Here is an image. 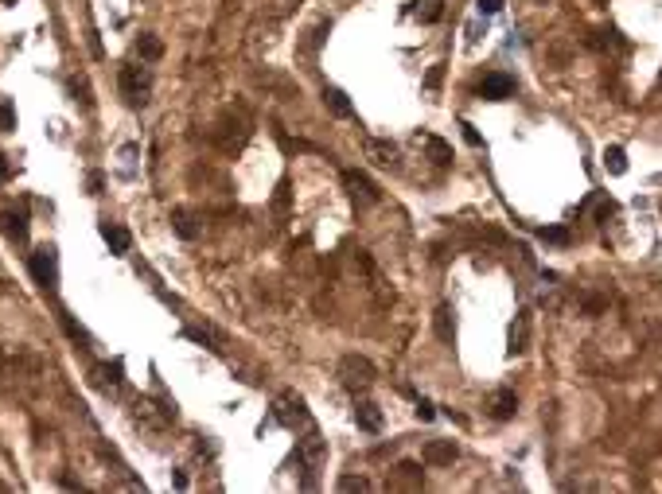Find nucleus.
<instances>
[{
    "mask_svg": "<svg viewBox=\"0 0 662 494\" xmlns=\"http://www.w3.org/2000/svg\"><path fill=\"white\" fill-rule=\"evenodd\" d=\"M366 156L382 168H397V145L394 140H366Z\"/></svg>",
    "mask_w": 662,
    "mask_h": 494,
    "instance_id": "nucleus-8",
    "label": "nucleus"
},
{
    "mask_svg": "<svg viewBox=\"0 0 662 494\" xmlns=\"http://www.w3.org/2000/svg\"><path fill=\"white\" fill-rule=\"evenodd\" d=\"M425 148H429L433 164H440V168L452 164V145H448V140H440V136H425Z\"/></svg>",
    "mask_w": 662,
    "mask_h": 494,
    "instance_id": "nucleus-15",
    "label": "nucleus"
},
{
    "mask_svg": "<svg viewBox=\"0 0 662 494\" xmlns=\"http://www.w3.org/2000/svg\"><path fill=\"white\" fill-rule=\"evenodd\" d=\"M324 106L335 113V117H351L355 109H351V101H347V94L343 90H324Z\"/></svg>",
    "mask_w": 662,
    "mask_h": 494,
    "instance_id": "nucleus-16",
    "label": "nucleus"
},
{
    "mask_svg": "<svg viewBox=\"0 0 662 494\" xmlns=\"http://www.w3.org/2000/svg\"><path fill=\"white\" fill-rule=\"evenodd\" d=\"M355 421H359L362 432H382V412H378V405H370V401H359V405H355Z\"/></svg>",
    "mask_w": 662,
    "mask_h": 494,
    "instance_id": "nucleus-10",
    "label": "nucleus"
},
{
    "mask_svg": "<svg viewBox=\"0 0 662 494\" xmlns=\"http://www.w3.org/2000/svg\"><path fill=\"white\" fill-rule=\"evenodd\" d=\"M0 180H8V164L4 160H0Z\"/></svg>",
    "mask_w": 662,
    "mask_h": 494,
    "instance_id": "nucleus-32",
    "label": "nucleus"
},
{
    "mask_svg": "<svg viewBox=\"0 0 662 494\" xmlns=\"http://www.w3.org/2000/svg\"><path fill=\"white\" fill-rule=\"evenodd\" d=\"M417 417H421V421H433V417H436V409L429 405V401H417Z\"/></svg>",
    "mask_w": 662,
    "mask_h": 494,
    "instance_id": "nucleus-30",
    "label": "nucleus"
},
{
    "mask_svg": "<svg viewBox=\"0 0 662 494\" xmlns=\"http://www.w3.org/2000/svg\"><path fill=\"white\" fill-rule=\"evenodd\" d=\"M436 335L445 343H452V312L448 308H436Z\"/></svg>",
    "mask_w": 662,
    "mask_h": 494,
    "instance_id": "nucleus-22",
    "label": "nucleus"
},
{
    "mask_svg": "<svg viewBox=\"0 0 662 494\" xmlns=\"http://www.w3.org/2000/svg\"><path fill=\"white\" fill-rule=\"evenodd\" d=\"M137 51H141V59H145V62H156L160 55H164V43H160L156 36H141V39H137Z\"/></svg>",
    "mask_w": 662,
    "mask_h": 494,
    "instance_id": "nucleus-19",
    "label": "nucleus"
},
{
    "mask_svg": "<svg viewBox=\"0 0 662 494\" xmlns=\"http://www.w3.org/2000/svg\"><path fill=\"white\" fill-rule=\"evenodd\" d=\"M187 338H195V343H203L206 350H222V347H218L222 338H218L215 331H211V327H187Z\"/></svg>",
    "mask_w": 662,
    "mask_h": 494,
    "instance_id": "nucleus-20",
    "label": "nucleus"
},
{
    "mask_svg": "<svg viewBox=\"0 0 662 494\" xmlns=\"http://www.w3.org/2000/svg\"><path fill=\"white\" fill-rule=\"evenodd\" d=\"M71 90H74V97H78V101H82L86 109L94 106V97H90V82H86V78H74V82H71Z\"/></svg>",
    "mask_w": 662,
    "mask_h": 494,
    "instance_id": "nucleus-24",
    "label": "nucleus"
},
{
    "mask_svg": "<svg viewBox=\"0 0 662 494\" xmlns=\"http://www.w3.org/2000/svg\"><path fill=\"white\" fill-rule=\"evenodd\" d=\"M32 277L43 292H55L59 284V265H55V249H36L32 254Z\"/></svg>",
    "mask_w": 662,
    "mask_h": 494,
    "instance_id": "nucleus-2",
    "label": "nucleus"
},
{
    "mask_svg": "<svg viewBox=\"0 0 662 494\" xmlns=\"http://www.w3.org/2000/svg\"><path fill=\"white\" fill-rule=\"evenodd\" d=\"M121 94L129 106H145L148 101V78L141 74V66H121Z\"/></svg>",
    "mask_w": 662,
    "mask_h": 494,
    "instance_id": "nucleus-4",
    "label": "nucleus"
},
{
    "mask_svg": "<svg viewBox=\"0 0 662 494\" xmlns=\"http://www.w3.org/2000/svg\"><path fill=\"white\" fill-rule=\"evenodd\" d=\"M475 8H480L483 16H495L499 8H503V0H475Z\"/></svg>",
    "mask_w": 662,
    "mask_h": 494,
    "instance_id": "nucleus-28",
    "label": "nucleus"
},
{
    "mask_svg": "<svg viewBox=\"0 0 662 494\" xmlns=\"http://www.w3.org/2000/svg\"><path fill=\"white\" fill-rule=\"evenodd\" d=\"M16 129V109L8 101H0V133H12Z\"/></svg>",
    "mask_w": 662,
    "mask_h": 494,
    "instance_id": "nucleus-23",
    "label": "nucleus"
},
{
    "mask_svg": "<svg viewBox=\"0 0 662 494\" xmlns=\"http://www.w3.org/2000/svg\"><path fill=\"white\" fill-rule=\"evenodd\" d=\"M604 168H608V171H612V175H624V171H627V152H624V148H604Z\"/></svg>",
    "mask_w": 662,
    "mask_h": 494,
    "instance_id": "nucleus-18",
    "label": "nucleus"
},
{
    "mask_svg": "<svg viewBox=\"0 0 662 494\" xmlns=\"http://www.w3.org/2000/svg\"><path fill=\"white\" fill-rule=\"evenodd\" d=\"M343 183H347V191L355 195V199H362V203H378V187L370 183V175L347 168V171H343Z\"/></svg>",
    "mask_w": 662,
    "mask_h": 494,
    "instance_id": "nucleus-5",
    "label": "nucleus"
},
{
    "mask_svg": "<svg viewBox=\"0 0 662 494\" xmlns=\"http://www.w3.org/2000/svg\"><path fill=\"white\" fill-rule=\"evenodd\" d=\"M460 129H464V136H468V145H480V133H475V129H471L468 121H464V125H460Z\"/></svg>",
    "mask_w": 662,
    "mask_h": 494,
    "instance_id": "nucleus-31",
    "label": "nucleus"
},
{
    "mask_svg": "<svg viewBox=\"0 0 662 494\" xmlns=\"http://www.w3.org/2000/svg\"><path fill=\"white\" fill-rule=\"evenodd\" d=\"M102 238H106V245L113 249V254H129V245H132L129 230H125V226H113V222H106V226H102Z\"/></svg>",
    "mask_w": 662,
    "mask_h": 494,
    "instance_id": "nucleus-13",
    "label": "nucleus"
},
{
    "mask_svg": "<svg viewBox=\"0 0 662 494\" xmlns=\"http://www.w3.org/2000/svg\"><path fill=\"white\" fill-rule=\"evenodd\" d=\"M378 378V370H374L370 358H362V354H343L339 358V382L351 389H366Z\"/></svg>",
    "mask_w": 662,
    "mask_h": 494,
    "instance_id": "nucleus-1",
    "label": "nucleus"
},
{
    "mask_svg": "<svg viewBox=\"0 0 662 494\" xmlns=\"http://www.w3.org/2000/svg\"><path fill=\"white\" fill-rule=\"evenodd\" d=\"M0 230H4V238H8V241H20V245L27 241V222H24V214L4 210V214H0Z\"/></svg>",
    "mask_w": 662,
    "mask_h": 494,
    "instance_id": "nucleus-12",
    "label": "nucleus"
},
{
    "mask_svg": "<svg viewBox=\"0 0 662 494\" xmlns=\"http://www.w3.org/2000/svg\"><path fill=\"white\" fill-rule=\"evenodd\" d=\"M401 475H405V479H410L413 486H421V482H425L421 467H417V463H410V459H405V463H401Z\"/></svg>",
    "mask_w": 662,
    "mask_h": 494,
    "instance_id": "nucleus-27",
    "label": "nucleus"
},
{
    "mask_svg": "<svg viewBox=\"0 0 662 494\" xmlns=\"http://www.w3.org/2000/svg\"><path fill=\"white\" fill-rule=\"evenodd\" d=\"M273 206H277L281 214L289 210V180H281V183H277V195H273Z\"/></svg>",
    "mask_w": 662,
    "mask_h": 494,
    "instance_id": "nucleus-26",
    "label": "nucleus"
},
{
    "mask_svg": "<svg viewBox=\"0 0 662 494\" xmlns=\"http://www.w3.org/2000/svg\"><path fill=\"white\" fill-rule=\"evenodd\" d=\"M172 226H176V234H180L183 241L199 238V222H195V214L187 210V206H176V210H172Z\"/></svg>",
    "mask_w": 662,
    "mask_h": 494,
    "instance_id": "nucleus-9",
    "label": "nucleus"
},
{
    "mask_svg": "<svg viewBox=\"0 0 662 494\" xmlns=\"http://www.w3.org/2000/svg\"><path fill=\"white\" fill-rule=\"evenodd\" d=\"M452 459H456V444L452 440H429L425 444V463L429 467H448Z\"/></svg>",
    "mask_w": 662,
    "mask_h": 494,
    "instance_id": "nucleus-6",
    "label": "nucleus"
},
{
    "mask_svg": "<svg viewBox=\"0 0 662 494\" xmlns=\"http://www.w3.org/2000/svg\"><path fill=\"white\" fill-rule=\"evenodd\" d=\"M483 97H491V101H503V97L515 94V78H506V74H487L480 86Z\"/></svg>",
    "mask_w": 662,
    "mask_h": 494,
    "instance_id": "nucleus-7",
    "label": "nucleus"
},
{
    "mask_svg": "<svg viewBox=\"0 0 662 494\" xmlns=\"http://www.w3.org/2000/svg\"><path fill=\"white\" fill-rule=\"evenodd\" d=\"M339 491H370V482L362 479V475H343V479H339Z\"/></svg>",
    "mask_w": 662,
    "mask_h": 494,
    "instance_id": "nucleus-25",
    "label": "nucleus"
},
{
    "mask_svg": "<svg viewBox=\"0 0 662 494\" xmlns=\"http://www.w3.org/2000/svg\"><path fill=\"white\" fill-rule=\"evenodd\" d=\"M542 241H549V245H569V241H573V234H569L565 226H545V230H542Z\"/></svg>",
    "mask_w": 662,
    "mask_h": 494,
    "instance_id": "nucleus-21",
    "label": "nucleus"
},
{
    "mask_svg": "<svg viewBox=\"0 0 662 494\" xmlns=\"http://www.w3.org/2000/svg\"><path fill=\"white\" fill-rule=\"evenodd\" d=\"M94 386L97 389L121 386V362H97V366H94Z\"/></svg>",
    "mask_w": 662,
    "mask_h": 494,
    "instance_id": "nucleus-14",
    "label": "nucleus"
},
{
    "mask_svg": "<svg viewBox=\"0 0 662 494\" xmlns=\"http://www.w3.org/2000/svg\"><path fill=\"white\" fill-rule=\"evenodd\" d=\"M440 78H445V66H433V71H429V78H425V86H429V90H436V86H440Z\"/></svg>",
    "mask_w": 662,
    "mask_h": 494,
    "instance_id": "nucleus-29",
    "label": "nucleus"
},
{
    "mask_svg": "<svg viewBox=\"0 0 662 494\" xmlns=\"http://www.w3.org/2000/svg\"><path fill=\"white\" fill-rule=\"evenodd\" d=\"M445 16V0H417V20L421 24H436Z\"/></svg>",
    "mask_w": 662,
    "mask_h": 494,
    "instance_id": "nucleus-17",
    "label": "nucleus"
},
{
    "mask_svg": "<svg viewBox=\"0 0 662 494\" xmlns=\"http://www.w3.org/2000/svg\"><path fill=\"white\" fill-rule=\"evenodd\" d=\"M515 409H518L515 389H499V393L491 397V417H495V421H510V417H515Z\"/></svg>",
    "mask_w": 662,
    "mask_h": 494,
    "instance_id": "nucleus-11",
    "label": "nucleus"
},
{
    "mask_svg": "<svg viewBox=\"0 0 662 494\" xmlns=\"http://www.w3.org/2000/svg\"><path fill=\"white\" fill-rule=\"evenodd\" d=\"M277 417L285 424H292V428H304V432H316L312 417H308V409H304V401L296 397V393H285V397L277 401Z\"/></svg>",
    "mask_w": 662,
    "mask_h": 494,
    "instance_id": "nucleus-3",
    "label": "nucleus"
}]
</instances>
